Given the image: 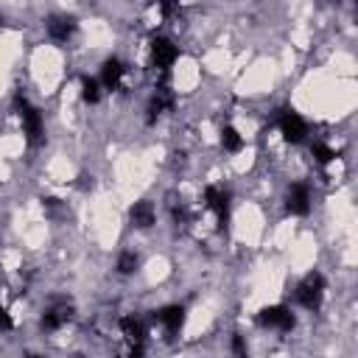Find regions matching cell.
Segmentation results:
<instances>
[{
  "instance_id": "1",
  "label": "cell",
  "mask_w": 358,
  "mask_h": 358,
  "mask_svg": "<svg viewBox=\"0 0 358 358\" xmlns=\"http://www.w3.org/2000/svg\"><path fill=\"white\" fill-rule=\"evenodd\" d=\"M14 109H17L20 120H22V131H25L28 143H42V137H45V120H42V112H39L36 106H31L28 98L20 95V92L14 95Z\"/></svg>"
},
{
  "instance_id": "2",
  "label": "cell",
  "mask_w": 358,
  "mask_h": 358,
  "mask_svg": "<svg viewBox=\"0 0 358 358\" xmlns=\"http://www.w3.org/2000/svg\"><path fill=\"white\" fill-rule=\"evenodd\" d=\"M294 296H296V302H299L302 308L316 310V308L322 305V296H324V277H322L319 271H310V274L296 285Z\"/></svg>"
},
{
  "instance_id": "3",
  "label": "cell",
  "mask_w": 358,
  "mask_h": 358,
  "mask_svg": "<svg viewBox=\"0 0 358 358\" xmlns=\"http://www.w3.org/2000/svg\"><path fill=\"white\" fill-rule=\"evenodd\" d=\"M257 322H260L263 327H271V330H280V333H291L294 324H296L294 313H291L285 305H268V308H263V310L257 313Z\"/></svg>"
},
{
  "instance_id": "4",
  "label": "cell",
  "mask_w": 358,
  "mask_h": 358,
  "mask_svg": "<svg viewBox=\"0 0 358 358\" xmlns=\"http://www.w3.org/2000/svg\"><path fill=\"white\" fill-rule=\"evenodd\" d=\"M179 59V48L171 42V39H165V36H154L151 39V62H154V67L157 70H171V64Z\"/></svg>"
},
{
  "instance_id": "5",
  "label": "cell",
  "mask_w": 358,
  "mask_h": 358,
  "mask_svg": "<svg viewBox=\"0 0 358 358\" xmlns=\"http://www.w3.org/2000/svg\"><path fill=\"white\" fill-rule=\"evenodd\" d=\"M277 123H280V131H282V137H285L288 143H302V140L308 137V123H305L294 109H285Z\"/></svg>"
},
{
  "instance_id": "6",
  "label": "cell",
  "mask_w": 358,
  "mask_h": 358,
  "mask_svg": "<svg viewBox=\"0 0 358 358\" xmlns=\"http://www.w3.org/2000/svg\"><path fill=\"white\" fill-rule=\"evenodd\" d=\"M285 207L291 215H308L310 213V187L305 182H294L285 196Z\"/></svg>"
},
{
  "instance_id": "7",
  "label": "cell",
  "mask_w": 358,
  "mask_h": 358,
  "mask_svg": "<svg viewBox=\"0 0 358 358\" xmlns=\"http://www.w3.org/2000/svg\"><path fill=\"white\" fill-rule=\"evenodd\" d=\"M204 204H207V210H213V213H215L218 224H224V221L229 218V193H227L224 187L210 185V187L204 190Z\"/></svg>"
},
{
  "instance_id": "8",
  "label": "cell",
  "mask_w": 358,
  "mask_h": 358,
  "mask_svg": "<svg viewBox=\"0 0 358 358\" xmlns=\"http://www.w3.org/2000/svg\"><path fill=\"white\" fill-rule=\"evenodd\" d=\"M120 330H123L126 341L131 344V355H140V352H143V341H145V327H143V322L134 319V316H123V319H120Z\"/></svg>"
},
{
  "instance_id": "9",
  "label": "cell",
  "mask_w": 358,
  "mask_h": 358,
  "mask_svg": "<svg viewBox=\"0 0 358 358\" xmlns=\"http://www.w3.org/2000/svg\"><path fill=\"white\" fill-rule=\"evenodd\" d=\"M154 319H157L159 324H165V330L173 336V333H179V327L185 324V308H182V305H168V308H159V310L154 313Z\"/></svg>"
},
{
  "instance_id": "10",
  "label": "cell",
  "mask_w": 358,
  "mask_h": 358,
  "mask_svg": "<svg viewBox=\"0 0 358 358\" xmlns=\"http://www.w3.org/2000/svg\"><path fill=\"white\" fill-rule=\"evenodd\" d=\"M129 215H131V224L140 227V229H148V227H154V221H157V210H154L151 201H134Z\"/></svg>"
},
{
  "instance_id": "11",
  "label": "cell",
  "mask_w": 358,
  "mask_h": 358,
  "mask_svg": "<svg viewBox=\"0 0 358 358\" xmlns=\"http://www.w3.org/2000/svg\"><path fill=\"white\" fill-rule=\"evenodd\" d=\"M73 31H76V22L70 17H50L48 20V36L53 42H67L73 36Z\"/></svg>"
},
{
  "instance_id": "12",
  "label": "cell",
  "mask_w": 358,
  "mask_h": 358,
  "mask_svg": "<svg viewBox=\"0 0 358 358\" xmlns=\"http://www.w3.org/2000/svg\"><path fill=\"white\" fill-rule=\"evenodd\" d=\"M123 73H126V67H123L120 59H106L103 67H101V81H103V87H106V90H115V87L120 84Z\"/></svg>"
},
{
  "instance_id": "13",
  "label": "cell",
  "mask_w": 358,
  "mask_h": 358,
  "mask_svg": "<svg viewBox=\"0 0 358 358\" xmlns=\"http://www.w3.org/2000/svg\"><path fill=\"white\" fill-rule=\"evenodd\" d=\"M81 101L84 103H98L101 101V84L95 78H90V76L81 78Z\"/></svg>"
},
{
  "instance_id": "14",
  "label": "cell",
  "mask_w": 358,
  "mask_h": 358,
  "mask_svg": "<svg viewBox=\"0 0 358 358\" xmlns=\"http://www.w3.org/2000/svg\"><path fill=\"white\" fill-rule=\"evenodd\" d=\"M221 145L227 148V151H241L243 148V137L238 134V129H232V126H224L221 129Z\"/></svg>"
},
{
  "instance_id": "15",
  "label": "cell",
  "mask_w": 358,
  "mask_h": 358,
  "mask_svg": "<svg viewBox=\"0 0 358 358\" xmlns=\"http://www.w3.org/2000/svg\"><path fill=\"white\" fill-rule=\"evenodd\" d=\"M67 316H70V313H67L64 308H53V310H48V313L42 316V327H45V330H56V327H62V324L67 322Z\"/></svg>"
},
{
  "instance_id": "16",
  "label": "cell",
  "mask_w": 358,
  "mask_h": 358,
  "mask_svg": "<svg viewBox=\"0 0 358 358\" xmlns=\"http://www.w3.org/2000/svg\"><path fill=\"white\" fill-rule=\"evenodd\" d=\"M310 154H313V159H316L319 165H327V162L336 159V151H333L327 143H313V145H310Z\"/></svg>"
},
{
  "instance_id": "17",
  "label": "cell",
  "mask_w": 358,
  "mask_h": 358,
  "mask_svg": "<svg viewBox=\"0 0 358 358\" xmlns=\"http://www.w3.org/2000/svg\"><path fill=\"white\" fill-rule=\"evenodd\" d=\"M137 268V255L134 252H123L120 257H117V271L120 274H131Z\"/></svg>"
},
{
  "instance_id": "18",
  "label": "cell",
  "mask_w": 358,
  "mask_h": 358,
  "mask_svg": "<svg viewBox=\"0 0 358 358\" xmlns=\"http://www.w3.org/2000/svg\"><path fill=\"white\" fill-rule=\"evenodd\" d=\"M11 327V316L6 313V308L0 305V330H8Z\"/></svg>"
},
{
  "instance_id": "19",
  "label": "cell",
  "mask_w": 358,
  "mask_h": 358,
  "mask_svg": "<svg viewBox=\"0 0 358 358\" xmlns=\"http://www.w3.org/2000/svg\"><path fill=\"white\" fill-rule=\"evenodd\" d=\"M232 350H235V352H241V355L246 352V344H243V338H241V336H235V341H232Z\"/></svg>"
}]
</instances>
